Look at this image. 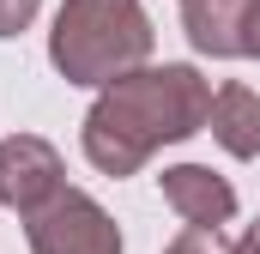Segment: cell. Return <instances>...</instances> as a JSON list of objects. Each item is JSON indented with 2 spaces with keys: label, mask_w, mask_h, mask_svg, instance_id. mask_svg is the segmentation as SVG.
I'll use <instances>...</instances> for the list:
<instances>
[{
  "label": "cell",
  "mask_w": 260,
  "mask_h": 254,
  "mask_svg": "<svg viewBox=\"0 0 260 254\" xmlns=\"http://www.w3.org/2000/svg\"><path fill=\"white\" fill-rule=\"evenodd\" d=\"M157 182H164L170 212H176L188 230H212V236H218V230L236 218V188H230L218 170H206V164H176V170H164Z\"/></svg>",
  "instance_id": "5b68a950"
},
{
  "label": "cell",
  "mask_w": 260,
  "mask_h": 254,
  "mask_svg": "<svg viewBox=\"0 0 260 254\" xmlns=\"http://www.w3.org/2000/svg\"><path fill=\"white\" fill-rule=\"evenodd\" d=\"M206 127H212V139H218L230 157H242V164L260 157V97L248 85H218Z\"/></svg>",
  "instance_id": "52a82bcc"
},
{
  "label": "cell",
  "mask_w": 260,
  "mask_h": 254,
  "mask_svg": "<svg viewBox=\"0 0 260 254\" xmlns=\"http://www.w3.org/2000/svg\"><path fill=\"white\" fill-rule=\"evenodd\" d=\"M164 254H212V248H206V230H188V236H176Z\"/></svg>",
  "instance_id": "9c48e42d"
},
{
  "label": "cell",
  "mask_w": 260,
  "mask_h": 254,
  "mask_svg": "<svg viewBox=\"0 0 260 254\" xmlns=\"http://www.w3.org/2000/svg\"><path fill=\"white\" fill-rule=\"evenodd\" d=\"M248 12H254V0H182L188 43H194L200 55L236 61L242 55V37H248Z\"/></svg>",
  "instance_id": "8992f818"
},
{
  "label": "cell",
  "mask_w": 260,
  "mask_h": 254,
  "mask_svg": "<svg viewBox=\"0 0 260 254\" xmlns=\"http://www.w3.org/2000/svg\"><path fill=\"white\" fill-rule=\"evenodd\" d=\"M230 254H260V224H254V230H242V236L230 242Z\"/></svg>",
  "instance_id": "8fae6325"
},
{
  "label": "cell",
  "mask_w": 260,
  "mask_h": 254,
  "mask_svg": "<svg viewBox=\"0 0 260 254\" xmlns=\"http://www.w3.org/2000/svg\"><path fill=\"white\" fill-rule=\"evenodd\" d=\"M61 188H67V170H61V151L49 139H37V133L0 139V206H12L24 218L43 200H55Z\"/></svg>",
  "instance_id": "277c9868"
},
{
  "label": "cell",
  "mask_w": 260,
  "mask_h": 254,
  "mask_svg": "<svg viewBox=\"0 0 260 254\" xmlns=\"http://www.w3.org/2000/svg\"><path fill=\"white\" fill-rule=\"evenodd\" d=\"M49 61L73 85H109L151 61V18L139 0H61Z\"/></svg>",
  "instance_id": "7a4b0ae2"
},
{
  "label": "cell",
  "mask_w": 260,
  "mask_h": 254,
  "mask_svg": "<svg viewBox=\"0 0 260 254\" xmlns=\"http://www.w3.org/2000/svg\"><path fill=\"white\" fill-rule=\"evenodd\" d=\"M242 55H248V61H260V0H254V12H248V37H242Z\"/></svg>",
  "instance_id": "30bf717a"
},
{
  "label": "cell",
  "mask_w": 260,
  "mask_h": 254,
  "mask_svg": "<svg viewBox=\"0 0 260 254\" xmlns=\"http://www.w3.org/2000/svg\"><path fill=\"white\" fill-rule=\"evenodd\" d=\"M206 115H212V79H200V67H133L121 79L97 85V103L79 139H85V157L121 182V176H139L164 145L200 133Z\"/></svg>",
  "instance_id": "6da1fadb"
},
{
  "label": "cell",
  "mask_w": 260,
  "mask_h": 254,
  "mask_svg": "<svg viewBox=\"0 0 260 254\" xmlns=\"http://www.w3.org/2000/svg\"><path fill=\"white\" fill-rule=\"evenodd\" d=\"M37 6H43V0H0V37H18V30H30Z\"/></svg>",
  "instance_id": "ba28073f"
},
{
  "label": "cell",
  "mask_w": 260,
  "mask_h": 254,
  "mask_svg": "<svg viewBox=\"0 0 260 254\" xmlns=\"http://www.w3.org/2000/svg\"><path fill=\"white\" fill-rule=\"evenodd\" d=\"M24 230H30V254H121L115 218L79 188H61L37 212H24Z\"/></svg>",
  "instance_id": "3957f363"
}]
</instances>
